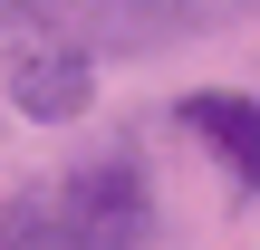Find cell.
Wrapping results in <instances>:
<instances>
[{
	"mask_svg": "<svg viewBox=\"0 0 260 250\" xmlns=\"http://www.w3.org/2000/svg\"><path fill=\"white\" fill-rule=\"evenodd\" d=\"M58 212H68V250H145L154 241V183L125 145L87 154L58 183Z\"/></svg>",
	"mask_w": 260,
	"mask_h": 250,
	"instance_id": "1",
	"label": "cell"
},
{
	"mask_svg": "<svg viewBox=\"0 0 260 250\" xmlns=\"http://www.w3.org/2000/svg\"><path fill=\"white\" fill-rule=\"evenodd\" d=\"M87 96H96V67L77 39H19L10 48V106L29 125H77Z\"/></svg>",
	"mask_w": 260,
	"mask_h": 250,
	"instance_id": "2",
	"label": "cell"
},
{
	"mask_svg": "<svg viewBox=\"0 0 260 250\" xmlns=\"http://www.w3.org/2000/svg\"><path fill=\"white\" fill-rule=\"evenodd\" d=\"M174 125L203 135L241 193H260V106H251V96H232V87H193V96L174 106Z\"/></svg>",
	"mask_w": 260,
	"mask_h": 250,
	"instance_id": "3",
	"label": "cell"
},
{
	"mask_svg": "<svg viewBox=\"0 0 260 250\" xmlns=\"http://www.w3.org/2000/svg\"><path fill=\"white\" fill-rule=\"evenodd\" d=\"M0 250H68L58 183H48V193H10V202H0Z\"/></svg>",
	"mask_w": 260,
	"mask_h": 250,
	"instance_id": "4",
	"label": "cell"
},
{
	"mask_svg": "<svg viewBox=\"0 0 260 250\" xmlns=\"http://www.w3.org/2000/svg\"><path fill=\"white\" fill-rule=\"evenodd\" d=\"M145 10H193V0H145Z\"/></svg>",
	"mask_w": 260,
	"mask_h": 250,
	"instance_id": "5",
	"label": "cell"
}]
</instances>
